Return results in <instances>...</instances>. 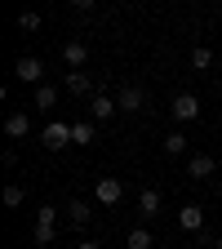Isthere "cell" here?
I'll return each mask as SVG.
<instances>
[{
	"instance_id": "22",
	"label": "cell",
	"mask_w": 222,
	"mask_h": 249,
	"mask_svg": "<svg viewBox=\"0 0 222 249\" xmlns=\"http://www.w3.org/2000/svg\"><path fill=\"white\" fill-rule=\"evenodd\" d=\"M76 249H102V245H98V240H80Z\"/></svg>"
},
{
	"instance_id": "4",
	"label": "cell",
	"mask_w": 222,
	"mask_h": 249,
	"mask_svg": "<svg viewBox=\"0 0 222 249\" xmlns=\"http://www.w3.org/2000/svg\"><path fill=\"white\" fill-rule=\"evenodd\" d=\"M169 111H173V120H200V98L196 93H178L169 103Z\"/></svg>"
},
{
	"instance_id": "24",
	"label": "cell",
	"mask_w": 222,
	"mask_h": 249,
	"mask_svg": "<svg viewBox=\"0 0 222 249\" xmlns=\"http://www.w3.org/2000/svg\"><path fill=\"white\" fill-rule=\"evenodd\" d=\"M218 93H222V85H218Z\"/></svg>"
},
{
	"instance_id": "7",
	"label": "cell",
	"mask_w": 222,
	"mask_h": 249,
	"mask_svg": "<svg viewBox=\"0 0 222 249\" xmlns=\"http://www.w3.org/2000/svg\"><path fill=\"white\" fill-rule=\"evenodd\" d=\"M116 103H120V111H129V116H134V111H142V103H147V93H142L138 85H124Z\"/></svg>"
},
{
	"instance_id": "20",
	"label": "cell",
	"mask_w": 222,
	"mask_h": 249,
	"mask_svg": "<svg viewBox=\"0 0 222 249\" xmlns=\"http://www.w3.org/2000/svg\"><path fill=\"white\" fill-rule=\"evenodd\" d=\"M18 27H22V31H40V14H36V9H22V14H18Z\"/></svg>"
},
{
	"instance_id": "1",
	"label": "cell",
	"mask_w": 222,
	"mask_h": 249,
	"mask_svg": "<svg viewBox=\"0 0 222 249\" xmlns=\"http://www.w3.org/2000/svg\"><path fill=\"white\" fill-rule=\"evenodd\" d=\"M53 236H58V209L40 205L36 209V245H53Z\"/></svg>"
},
{
	"instance_id": "17",
	"label": "cell",
	"mask_w": 222,
	"mask_h": 249,
	"mask_svg": "<svg viewBox=\"0 0 222 249\" xmlns=\"http://www.w3.org/2000/svg\"><path fill=\"white\" fill-rule=\"evenodd\" d=\"M53 103H58V85H40V89H36V107H40V111H49Z\"/></svg>"
},
{
	"instance_id": "8",
	"label": "cell",
	"mask_w": 222,
	"mask_h": 249,
	"mask_svg": "<svg viewBox=\"0 0 222 249\" xmlns=\"http://www.w3.org/2000/svg\"><path fill=\"white\" fill-rule=\"evenodd\" d=\"M62 62H67V67H85L89 62V45L85 40H67L62 45Z\"/></svg>"
},
{
	"instance_id": "9",
	"label": "cell",
	"mask_w": 222,
	"mask_h": 249,
	"mask_svg": "<svg viewBox=\"0 0 222 249\" xmlns=\"http://www.w3.org/2000/svg\"><path fill=\"white\" fill-rule=\"evenodd\" d=\"M178 223H182L187 231H205V209H200V205H182V209H178Z\"/></svg>"
},
{
	"instance_id": "2",
	"label": "cell",
	"mask_w": 222,
	"mask_h": 249,
	"mask_svg": "<svg viewBox=\"0 0 222 249\" xmlns=\"http://www.w3.org/2000/svg\"><path fill=\"white\" fill-rule=\"evenodd\" d=\"M40 138H45V147H49V151H62L67 142H76V138H71V124H67V120H49Z\"/></svg>"
},
{
	"instance_id": "16",
	"label": "cell",
	"mask_w": 222,
	"mask_h": 249,
	"mask_svg": "<svg viewBox=\"0 0 222 249\" xmlns=\"http://www.w3.org/2000/svg\"><path fill=\"white\" fill-rule=\"evenodd\" d=\"M191 67H196V71H209V67H213V49H209V45L191 49Z\"/></svg>"
},
{
	"instance_id": "18",
	"label": "cell",
	"mask_w": 222,
	"mask_h": 249,
	"mask_svg": "<svg viewBox=\"0 0 222 249\" xmlns=\"http://www.w3.org/2000/svg\"><path fill=\"white\" fill-rule=\"evenodd\" d=\"M71 138H76L80 147H89V142H93V124H89V120H80V124H71Z\"/></svg>"
},
{
	"instance_id": "11",
	"label": "cell",
	"mask_w": 222,
	"mask_h": 249,
	"mask_svg": "<svg viewBox=\"0 0 222 249\" xmlns=\"http://www.w3.org/2000/svg\"><path fill=\"white\" fill-rule=\"evenodd\" d=\"M213 169H218V165H213V156H191V160H187V174H191V178H200V182H205Z\"/></svg>"
},
{
	"instance_id": "23",
	"label": "cell",
	"mask_w": 222,
	"mask_h": 249,
	"mask_svg": "<svg viewBox=\"0 0 222 249\" xmlns=\"http://www.w3.org/2000/svg\"><path fill=\"white\" fill-rule=\"evenodd\" d=\"M209 249H222V236H218V240H213V245H209Z\"/></svg>"
},
{
	"instance_id": "3",
	"label": "cell",
	"mask_w": 222,
	"mask_h": 249,
	"mask_svg": "<svg viewBox=\"0 0 222 249\" xmlns=\"http://www.w3.org/2000/svg\"><path fill=\"white\" fill-rule=\"evenodd\" d=\"M14 76H18L22 85H36V89H40V76H45V62L27 53V58H18V62H14Z\"/></svg>"
},
{
	"instance_id": "5",
	"label": "cell",
	"mask_w": 222,
	"mask_h": 249,
	"mask_svg": "<svg viewBox=\"0 0 222 249\" xmlns=\"http://www.w3.org/2000/svg\"><path fill=\"white\" fill-rule=\"evenodd\" d=\"M93 192H98V205H120L124 200L120 178H98V182H93Z\"/></svg>"
},
{
	"instance_id": "14",
	"label": "cell",
	"mask_w": 222,
	"mask_h": 249,
	"mask_svg": "<svg viewBox=\"0 0 222 249\" xmlns=\"http://www.w3.org/2000/svg\"><path fill=\"white\" fill-rule=\"evenodd\" d=\"M67 93H76V98H85V93H93V80L85 71H71L67 76Z\"/></svg>"
},
{
	"instance_id": "21",
	"label": "cell",
	"mask_w": 222,
	"mask_h": 249,
	"mask_svg": "<svg viewBox=\"0 0 222 249\" xmlns=\"http://www.w3.org/2000/svg\"><path fill=\"white\" fill-rule=\"evenodd\" d=\"M22 200H27V192H22L18 182H9V187H5V205H9V209H18Z\"/></svg>"
},
{
	"instance_id": "19",
	"label": "cell",
	"mask_w": 222,
	"mask_h": 249,
	"mask_svg": "<svg viewBox=\"0 0 222 249\" xmlns=\"http://www.w3.org/2000/svg\"><path fill=\"white\" fill-rule=\"evenodd\" d=\"M129 249H151V231L147 227H134L129 231Z\"/></svg>"
},
{
	"instance_id": "15",
	"label": "cell",
	"mask_w": 222,
	"mask_h": 249,
	"mask_svg": "<svg viewBox=\"0 0 222 249\" xmlns=\"http://www.w3.org/2000/svg\"><path fill=\"white\" fill-rule=\"evenodd\" d=\"M160 147H165V156H182V151H187V134H178V129H173V134H165V142H160Z\"/></svg>"
},
{
	"instance_id": "10",
	"label": "cell",
	"mask_w": 222,
	"mask_h": 249,
	"mask_svg": "<svg viewBox=\"0 0 222 249\" xmlns=\"http://www.w3.org/2000/svg\"><path fill=\"white\" fill-rule=\"evenodd\" d=\"M5 134H9V138H27V134H31V116H27V111H9Z\"/></svg>"
},
{
	"instance_id": "6",
	"label": "cell",
	"mask_w": 222,
	"mask_h": 249,
	"mask_svg": "<svg viewBox=\"0 0 222 249\" xmlns=\"http://www.w3.org/2000/svg\"><path fill=\"white\" fill-rule=\"evenodd\" d=\"M116 111H120V103L107 98V93H93V98H89V116H93V120H111Z\"/></svg>"
},
{
	"instance_id": "12",
	"label": "cell",
	"mask_w": 222,
	"mask_h": 249,
	"mask_svg": "<svg viewBox=\"0 0 222 249\" xmlns=\"http://www.w3.org/2000/svg\"><path fill=\"white\" fill-rule=\"evenodd\" d=\"M138 213L142 218H155V213H160V192H155V187H147V192L138 196Z\"/></svg>"
},
{
	"instance_id": "13",
	"label": "cell",
	"mask_w": 222,
	"mask_h": 249,
	"mask_svg": "<svg viewBox=\"0 0 222 249\" xmlns=\"http://www.w3.org/2000/svg\"><path fill=\"white\" fill-rule=\"evenodd\" d=\"M67 218H71V227H89V218H93V209H89L85 200H71V205H67Z\"/></svg>"
}]
</instances>
